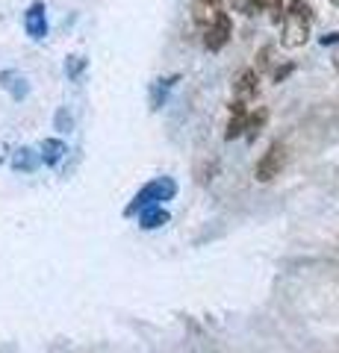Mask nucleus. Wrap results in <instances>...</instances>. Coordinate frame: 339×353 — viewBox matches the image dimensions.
Returning <instances> with one entry per match:
<instances>
[{
  "label": "nucleus",
  "mask_w": 339,
  "mask_h": 353,
  "mask_svg": "<svg viewBox=\"0 0 339 353\" xmlns=\"http://www.w3.org/2000/svg\"><path fill=\"white\" fill-rule=\"evenodd\" d=\"M231 32H233V21H231V15H227V12H224V15H218L213 24L201 32L204 48L210 50V53H218L227 41H231Z\"/></svg>",
  "instance_id": "nucleus-4"
},
{
  "label": "nucleus",
  "mask_w": 339,
  "mask_h": 353,
  "mask_svg": "<svg viewBox=\"0 0 339 353\" xmlns=\"http://www.w3.org/2000/svg\"><path fill=\"white\" fill-rule=\"evenodd\" d=\"M27 36L30 39H45L48 36V18H45V3H32L24 18Z\"/></svg>",
  "instance_id": "nucleus-7"
},
{
  "label": "nucleus",
  "mask_w": 339,
  "mask_h": 353,
  "mask_svg": "<svg viewBox=\"0 0 339 353\" xmlns=\"http://www.w3.org/2000/svg\"><path fill=\"white\" fill-rule=\"evenodd\" d=\"M39 153H32L30 148H21V150H15L12 153V168L15 171H24V174H30V171H36L39 168Z\"/></svg>",
  "instance_id": "nucleus-12"
},
{
  "label": "nucleus",
  "mask_w": 339,
  "mask_h": 353,
  "mask_svg": "<svg viewBox=\"0 0 339 353\" xmlns=\"http://www.w3.org/2000/svg\"><path fill=\"white\" fill-rule=\"evenodd\" d=\"M260 92V74L254 68H242L233 83V101H242V103H251V97Z\"/></svg>",
  "instance_id": "nucleus-5"
},
{
  "label": "nucleus",
  "mask_w": 339,
  "mask_h": 353,
  "mask_svg": "<svg viewBox=\"0 0 339 353\" xmlns=\"http://www.w3.org/2000/svg\"><path fill=\"white\" fill-rule=\"evenodd\" d=\"M39 150H41L39 159L53 168V165H59L62 157H65V141H59V139H45V141L39 145Z\"/></svg>",
  "instance_id": "nucleus-9"
},
{
  "label": "nucleus",
  "mask_w": 339,
  "mask_h": 353,
  "mask_svg": "<svg viewBox=\"0 0 339 353\" xmlns=\"http://www.w3.org/2000/svg\"><path fill=\"white\" fill-rule=\"evenodd\" d=\"M83 68H86V59H83V57H68V65H65V71H68L71 80H77V77L83 74Z\"/></svg>",
  "instance_id": "nucleus-15"
},
{
  "label": "nucleus",
  "mask_w": 339,
  "mask_h": 353,
  "mask_svg": "<svg viewBox=\"0 0 339 353\" xmlns=\"http://www.w3.org/2000/svg\"><path fill=\"white\" fill-rule=\"evenodd\" d=\"M180 80V77H171V80H162L159 83V88H154V97H151V106H154V109H159L162 103H166V94H168V88L174 85V83H177Z\"/></svg>",
  "instance_id": "nucleus-14"
},
{
  "label": "nucleus",
  "mask_w": 339,
  "mask_h": 353,
  "mask_svg": "<svg viewBox=\"0 0 339 353\" xmlns=\"http://www.w3.org/2000/svg\"><path fill=\"white\" fill-rule=\"evenodd\" d=\"M333 65H336V71H339V57H336V62H333Z\"/></svg>",
  "instance_id": "nucleus-20"
},
{
  "label": "nucleus",
  "mask_w": 339,
  "mask_h": 353,
  "mask_svg": "<svg viewBox=\"0 0 339 353\" xmlns=\"http://www.w3.org/2000/svg\"><path fill=\"white\" fill-rule=\"evenodd\" d=\"M266 121H269V109H266V106L248 109V118H245V139H248V141H257V136L262 132V127H266Z\"/></svg>",
  "instance_id": "nucleus-8"
},
{
  "label": "nucleus",
  "mask_w": 339,
  "mask_h": 353,
  "mask_svg": "<svg viewBox=\"0 0 339 353\" xmlns=\"http://www.w3.org/2000/svg\"><path fill=\"white\" fill-rule=\"evenodd\" d=\"M177 194V183L171 180V176H157V180H151L145 183L142 189L136 192V197L124 206V215H139L142 209H148V206H162L166 201H171V197Z\"/></svg>",
  "instance_id": "nucleus-2"
},
{
  "label": "nucleus",
  "mask_w": 339,
  "mask_h": 353,
  "mask_svg": "<svg viewBox=\"0 0 339 353\" xmlns=\"http://www.w3.org/2000/svg\"><path fill=\"white\" fill-rule=\"evenodd\" d=\"M313 27V9L307 0H287L280 18V44L287 50H298L310 41Z\"/></svg>",
  "instance_id": "nucleus-1"
},
{
  "label": "nucleus",
  "mask_w": 339,
  "mask_h": 353,
  "mask_svg": "<svg viewBox=\"0 0 339 353\" xmlns=\"http://www.w3.org/2000/svg\"><path fill=\"white\" fill-rule=\"evenodd\" d=\"M339 41V32H327V36L322 39V44H336Z\"/></svg>",
  "instance_id": "nucleus-19"
},
{
  "label": "nucleus",
  "mask_w": 339,
  "mask_h": 353,
  "mask_svg": "<svg viewBox=\"0 0 339 353\" xmlns=\"http://www.w3.org/2000/svg\"><path fill=\"white\" fill-rule=\"evenodd\" d=\"M168 221V212L162 206H148V209H142L139 212V227L142 230H157L162 227Z\"/></svg>",
  "instance_id": "nucleus-11"
},
{
  "label": "nucleus",
  "mask_w": 339,
  "mask_h": 353,
  "mask_svg": "<svg viewBox=\"0 0 339 353\" xmlns=\"http://www.w3.org/2000/svg\"><path fill=\"white\" fill-rule=\"evenodd\" d=\"M287 162H289V148H287V141H271L269 150L262 153L260 162H257V168H254L257 183H271L275 176H280V171L287 168Z\"/></svg>",
  "instance_id": "nucleus-3"
},
{
  "label": "nucleus",
  "mask_w": 339,
  "mask_h": 353,
  "mask_svg": "<svg viewBox=\"0 0 339 353\" xmlns=\"http://www.w3.org/2000/svg\"><path fill=\"white\" fill-rule=\"evenodd\" d=\"M231 121H227V130H224V139L227 141H233V139H239V136H245V118H248V103H242V101H231Z\"/></svg>",
  "instance_id": "nucleus-6"
},
{
  "label": "nucleus",
  "mask_w": 339,
  "mask_h": 353,
  "mask_svg": "<svg viewBox=\"0 0 339 353\" xmlns=\"http://www.w3.org/2000/svg\"><path fill=\"white\" fill-rule=\"evenodd\" d=\"M295 71V62H287V65H280V68H275L271 71V83H283L287 77Z\"/></svg>",
  "instance_id": "nucleus-16"
},
{
  "label": "nucleus",
  "mask_w": 339,
  "mask_h": 353,
  "mask_svg": "<svg viewBox=\"0 0 339 353\" xmlns=\"http://www.w3.org/2000/svg\"><path fill=\"white\" fill-rule=\"evenodd\" d=\"M278 68V57H275V44H262L257 50V74H271Z\"/></svg>",
  "instance_id": "nucleus-13"
},
{
  "label": "nucleus",
  "mask_w": 339,
  "mask_h": 353,
  "mask_svg": "<svg viewBox=\"0 0 339 353\" xmlns=\"http://www.w3.org/2000/svg\"><path fill=\"white\" fill-rule=\"evenodd\" d=\"M57 127L59 130H71V115L65 112V109H59V112H57Z\"/></svg>",
  "instance_id": "nucleus-18"
},
{
  "label": "nucleus",
  "mask_w": 339,
  "mask_h": 353,
  "mask_svg": "<svg viewBox=\"0 0 339 353\" xmlns=\"http://www.w3.org/2000/svg\"><path fill=\"white\" fill-rule=\"evenodd\" d=\"M0 85H3L6 92H12L15 101H24L27 92H30V85L24 83V77L15 74V71H3V74H0Z\"/></svg>",
  "instance_id": "nucleus-10"
},
{
  "label": "nucleus",
  "mask_w": 339,
  "mask_h": 353,
  "mask_svg": "<svg viewBox=\"0 0 339 353\" xmlns=\"http://www.w3.org/2000/svg\"><path fill=\"white\" fill-rule=\"evenodd\" d=\"M198 3L210 6V9H218V12H227V9H231V3H233V0H198Z\"/></svg>",
  "instance_id": "nucleus-17"
},
{
  "label": "nucleus",
  "mask_w": 339,
  "mask_h": 353,
  "mask_svg": "<svg viewBox=\"0 0 339 353\" xmlns=\"http://www.w3.org/2000/svg\"><path fill=\"white\" fill-rule=\"evenodd\" d=\"M331 3H333V6H339V0H331Z\"/></svg>",
  "instance_id": "nucleus-21"
}]
</instances>
